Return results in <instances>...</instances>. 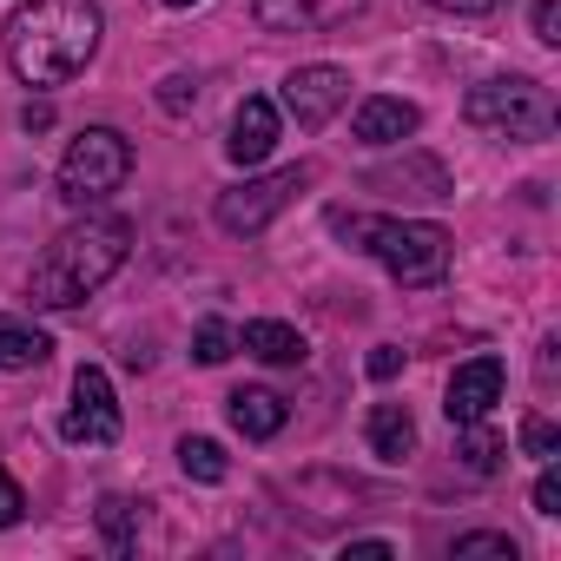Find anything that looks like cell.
Segmentation results:
<instances>
[{
    "label": "cell",
    "instance_id": "cell-1",
    "mask_svg": "<svg viewBox=\"0 0 561 561\" xmlns=\"http://www.w3.org/2000/svg\"><path fill=\"white\" fill-rule=\"evenodd\" d=\"M100 0H27L8 21V67L27 87H67L100 54Z\"/></svg>",
    "mask_w": 561,
    "mask_h": 561
},
{
    "label": "cell",
    "instance_id": "cell-2",
    "mask_svg": "<svg viewBox=\"0 0 561 561\" xmlns=\"http://www.w3.org/2000/svg\"><path fill=\"white\" fill-rule=\"evenodd\" d=\"M133 251V225L126 218H87V225H67L27 271V305L41 311H73L87 305L106 277L126 264Z\"/></svg>",
    "mask_w": 561,
    "mask_h": 561
},
{
    "label": "cell",
    "instance_id": "cell-3",
    "mask_svg": "<svg viewBox=\"0 0 561 561\" xmlns=\"http://www.w3.org/2000/svg\"><path fill=\"white\" fill-rule=\"evenodd\" d=\"M337 238H351L357 251H370L397 285H436L449 271V231L430 225V218H364V211H337L331 218Z\"/></svg>",
    "mask_w": 561,
    "mask_h": 561
},
{
    "label": "cell",
    "instance_id": "cell-4",
    "mask_svg": "<svg viewBox=\"0 0 561 561\" xmlns=\"http://www.w3.org/2000/svg\"><path fill=\"white\" fill-rule=\"evenodd\" d=\"M462 119L482 126V133H508V139H554L561 126V106L541 80L528 73H508V80H482L469 100H462Z\"/></svg>",
    "mask_w": 561,
    "mask_h": 561
},
{
    "label": "cell",
    "instance_id": "cell-5",
    "mask_svg": "<svg viewBox=\"0 0 561 561\" xmlns=\"http://www.w3.org/2000/svg\"><path fill=\"white\" fill-rule=\"evenodd\" d=\"M133 179V146H126V133H113V126H87L73 146H67V159H60V198L67 205H100V198H113L119 185Z\"/></svg>",
    "mask_w": 561,
    "mask_h": 561
},
{
    "label": "cell",
    "instance_id": "cell-6",
    "mask_svg": "<svg viewBox=\"0 0 561 561\" xmlns=\"http://www.w3.org/2000/svg\"><path fill=\"white\" fill-rule=\"evenodd\" d=\"M318 179V165H285V172H264V179H244L231 192H218V225L231 238H257L277 211H285L305 185Z\"/></svg>",
    "mask_w": 561,
    "mask_h": 561
},
{
    "label": "cell",
    "instance_id": "cell-7",
    "mask_svg": "<svg viewBox=\"0 0 561 561\" xmlns=\"http://www.w3.org/2000/svg\"><path fill=\"white\" fill-rule=\"evenodd\" d=\"M67 443H87V449H106L119 443V403H113V377L100 364H80L73 377V410H67Z\"/></svg>",
    "mask_w": 561,
    "mask_h": 561
},
{
    "label": "cell",
    "instance_id": "cell-8",
    "mask_svg": "<svg viewBox=\"0 0 561 561\" xmlns=\"http://www.w3.org/2000/svg\"><path fill=\"white\" fill-rule=\"evenodd\" d=\"M344 100H351V73H344V67H298V73L285 80V113H291L305 133L331 126Z\"/></svg>",
    "mask_w": 561,
    "mask_h": 561
},
{
    "label": "cell",
    "instance_id": "cell-9",
    "mask_svg": "<svg viewBox=\"0 0 561 561\" xmlns=\"http://www.w3.org/2000/svg\"><path fill=\"white\" fill-rule=\"evenodd\" d=\"M370 0H251L257 27L271 34H331V27H351Z\"/></svg>",
    "mask_w": 561,
    "mask_h": 561
},
{
    "label": "cell",
    "instance_id": "cell-10",
    "mask_svg": "<svg viewBox=\"0 0 561 561\" xmlns=\"http://www.w3.org/2000/svg\"><path fill=\"white\" fill-rule=\"evenodd\" d=\"M495 403H502V357H469V364H456L449 397H443L449 423H489Z\"/></svg>",
    "mask_w": 561,
    "mask_h": 561
},
{
    "label": "cell",
    "instance_id": "cell-11",
    "mask_svg": "<svg viewBox=\"0 0 561 561\" xmlns=\"http://www.w3.org/2000/svg\"><path fill=\"white\" fill-rule=\"evenodd\" d=\"M364 185H370V192H403V198H423V205H436V198H456V185H449V165H443V159H430V152H403L397 165H377Z\"/></svg>",
    "mask_w": 561,
    "mask_h": 561
},
{
    "label": "cell",
    "instance_id": "cell-12",
    "mask_svg": "<svg viewBox=\"0 0 561 561\" xmlns=\"http://www.w3.org/2000/svg\"><path fill=\"white\" fill-rule=\"evenodd\" d=\"M271 146H277V106L251 93V100L231 113V139H225V152H231V165H264Z\"/></svg>",
    "mask_w": 561,
    "mask_h": 561
},
{
    "label": "cell",
    "instance_id": "cell-13",
    "mask_svg": "<svg viewBox=\"0 0 561 561\" xmlns=\"http://www.w3.org/2000/svg\"><path fill=\"white\" fill-rule=\"evenodd\" d=\"M416 126H423V113H416L410 100H390V93H370V100L357 106V119H351V133H357L364 146H403Z\"/></svg>",
    "mask_w": 561,
    "mask_h": 561
},
{
    "label": "cell",
    "instance_id": "cell-14",
    "mask_svg": "<svg viewBox=\"0 0 561 561\" xmlns=\"http://www.w3.org/2000/svg\"><path fill=\"white\" fill-rule=\"evenodd\" d=\"M225 410H231V430H238V436H251V443H271L277 430L291 423V403L277 397V390H231V397H225Z\"/></svg>",
    "mask_w": 561,
    "mask_h": 561
},
{
    "label": "cell",
    "instance_id": "cell-15",
    "mask_svg": "<svg viewBox=\"0 0 561 561\" xmlns=\"http://www.w3.org/2000/svg\"><path fill=\"white\" fill-rule=\"evenodd\" d=\"M54 357V337L27 318H8L0 311V370H41Z\"/></svg>",
    "mask_w": 561,
    "mask_h": 561
},
{
    "label": "cell",
    "instance_id": "cell-16",
    "mask_svg": "<svg viewBox=\"0 0 561 561\" xmlns=\"http://www.w3.org/2000/svg\"><path fill=\"white\" fill-rule=\"evenodd\" d=\"M364 436H370V456L403 462V456L416 449V416H410L403 403H377V410H370V423H364Z\"/></svg>",
    "mask_w": 561,
    "mask_h": 561
},
{
    "label": "cell",
    "instance_id": "cell-17",
    "mask_svg": "<svg viewBox=\"0 0 561 561\" xmlns=\"http://www.w3.org/2000/svg\"><path fill=\"white\" fill-rule=\"evenodd\" d=\"M251 357H264V364H305V337L291 331V324H277V318H257V324H244V337H238Z\"/></svg>",
    "mask_w": 561,
    "mask_h": 561
},
{
    "label": "cell",
    "instance_id": "cell-18",
    "mask_svg": "<svg viewBox=\"0 0 561 561\" xmlns=\"http://www.w3.org/2000/svg\"><path fill=\"white\" fill-rule=\"evenodd\" d=\"M456 456H462L469 476H495V469H502V443H495L482 423H456Z\"/></svg>",
    "mask_w": 561,
    "mask_h": 561
},
{
    "label": "cell",
    "instance_id": "cell-19",
    "mask_svg": "<svg viewBox=\"0 0 561 561\" xmlns=\"http://www.w3.org/2000/svg\"><path fill=\"white\" fill-rule=\"evenodd\" d=\"M179 469H185L192 482H225V476H231V462H225V449H218L211 436H185V443H179Z\"/></svg>",
    "mask_w": 561,
    "mask_h": 561
},
{
    "label": "cell",
    "instance_id": "cell-20",
    "mask_svg": "<svg viewBox=\"0 0 561 561\" xmlns=\"http://www.w3.org/2000/svg\"><path fill=\"white\" fill-rule=\"evenodd\" d=\"M100 528H106V541L126 554V548L139 541V508H133L126 495H106V502H100Z\"/></svg>",
    "mask_w": 561,
    "mask_h": 561
},
{
    "label": "cell",
    "instance_id": "cell-21",
    "mask_svg": "<svg viewBox=\"0 0 561 561\" xmlns=\"http://www.w3.org/2000/svg\"><path fill=\"white\" fill-rule=\"evenodd\" d=\"M231 344H238V337H231V324H225V318H205V324H198V337H192V357H198V364H225V357H231Z\"/></svg>",
    "mask_w": 561,
    "mask_h": 561
},
{
    "label": "cell",
    "instance_id": "cell-22",
    "mask_svg": "<svg viewBox=\"0 0 561 561\" xmlns=\"http://www.w3.org/2000/svg\"><path fill=\"white\" fill-rule=\"evenodd\" d=\"M456 561H515V541L508 535H462Z\"/></svg>",
    "mask_w": 561,
    "mask_h": 561
},
{
    "label": "cell",
    "instance_id": "cell-23",
    "mask_svg": "<svg viewBox=\"0 0 561 561\" xmlns=\"http://www.w3.org/2000/svg\"><path fill=\"white\" fill-rule=\"evenodd\" d=\"M522 449H528V456H541V462H554V449H561V430H554L548 416H528V423H522Z\"/></svg>",
    "mask_w": 561,
    "mask_h": 561
},
{
    "label": "cell",
    "instance_id": "cell-24",
    "mask_svg": "<svg viewBox=\"0 0 561 561\" xmlns=\"http://www.w3.org/2000/svg\"><path fill=\"white\" fill-rule=\"evenodd\" d=\"M192 100H198V80H192V73H172V80L159 87V106H165V113H192Z\"/></svg>",
    "mask_w": 561,
    "mask_h": 561
},
{
    "label": "cell",
    "instance_id": "cell-25",
    "mask_svg": "<svg viewBox=\"0 0 561 561\" xmlns=\"http://www.w3.org/2000/svg\"><path fill=\"white\" fill-rule=\"evenodd\" d=\"M535 41L561 47V0H535Z\"/></svg>",
    "mask_w": 561,
    "mask_h": 561
},
{
    "label": "cell",
    "instance_id": "cell-26",
    "mask_svg": "<svg viewBox=\"0 0 561 561\" xmlns=\"http://www.w3.org/2000/svg\"><path fill=\"white\" fill-rule=\"evenodd\" d=\"M21 515H27V495H21V482L8 469H0V528H14Z\"/></svg>",
    "mask_w": 561,
    "mask_h": 561
},
{
    "label": "cell",
    "instance_id": "cell-27",
    "mask_svg": "<svg viewBox=\"0 0 561 561\" xmlns=\"http://www.w3.org/2000/svg\"><path fill=\"white\" fill-rule=\"evenodd\" d=\"M364 370H370V377H377V383H390V377H397V370H403V351H397V344H377V351H370V364H364Z\"/></svg>",
    "mask_w": 561,
    "mask_h": 561
},
{
    "label": "cell",
    "instance_id": "cell-28",
    "mask_svg": "<svg viewBox=\"0 0 561 561\" xmlns=\"http://www.w3.org/2000/svg\"><path fill=\"white\" fill-rule=\"evenodd\" d=\"M535 515H561V476L554 469H541V482H535Z\"/></svg>",
    "mask_w": 561,
    "mask_h": 561
},
{
    "label": "cell",
    "instance_id": "cell-29",
    "mask_svg": "<svg viewBox=\"0 0 561 561\" xmlns=\"http://www.w3.org/2000/svg\"><path fill=\"white\" fill-rule=\"evenodd\" d=\"M430 8H443V14H495L502 0H430Z\"/></svg>",
    "mask_w": 561,
    "mask_h": 561
},
{
    "label": "cell",
    "instance_id": "cell-30",
    "mask_svg": "<svg viewBox=\"0 0 561 561\" xmlns=\"http://www.w3.org/2000/svg\"><path fill=\"white\" fill-rule=\"evenodd\" d=\"M21 126H27V133H47V126H54V106H27Z\"/></svg>",
    "mask_w": 561,
    "mask_h": 561
},
{
    "label": "cell",
    "instance_id": "cell-31",
    "mask_svg": "<svg viewBox=\"0 0 561 561\" xmlns=\"http://www.w3.org/2000/svg\"><path fill=\"white\" fill-rule=\"evenodd\" d=\"M165 8H192V0H165Z\"/></svg>",
    "mask_w": 561,
    "mask_h": 561
}]
</instances>
